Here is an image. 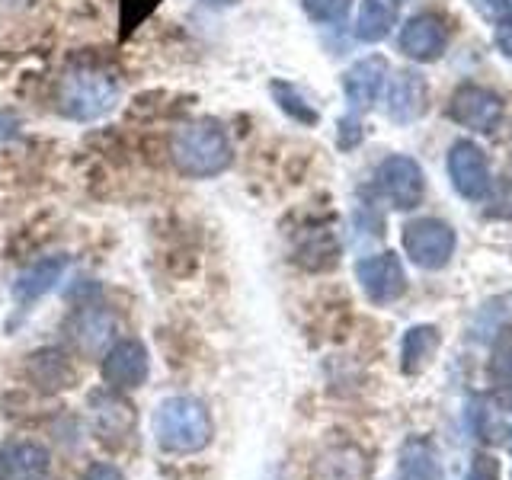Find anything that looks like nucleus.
Segmentation results:
<instances>
[{"label":"nucleus","mask_w":512,"mask_h":480,"mask_svg":"<svg viewBox=\"0 0 512 480\" xmlns=\"http://www.w3.org/2000/svg\"><path fill=\"white\" fill-rule=\"evenodd\" d=\"M119 93L122 80L116 77V71L96 61H77L71 68H64V74L58 77L55 100L61 116L74 122H96L116 109Z\"/></svg>","instance_id":"nucleus-1"},{"label":"nucleus","mask_w":512,"mask_h":480,"mask_svg":"<svg viewBox=\"0 0 512 480\" xmlns=\"http://www.w3.org/2000/svg\"><path fill=\"white\" fill-rule=\"evenodd\" d=\"M170 164L189 180H212L234 164V144L228 128L215 119H196L183 125L170 141Z\"/></svg>","instance_id":"nucleus-2"},{"label":"nucleus","mask_w":512,"mask_h":480,"mask_svg":"<svg viewBox=\"0 0 512 480\" xmlns=\"http://www.w3.org/2000/svg\"><path fill=\"white\" fill-rule=\"evenodd\" d=\"M151 429L157 445L170 455H196L215 436L212 413L196 397H167L154 410Z\"/></svg>","instance_id":"nucleus-3"},{"label":"nucleus","mask_w":512,"mask_h":480,"mask_svg":"<svg viewBox=\"0 0 512 480\" xmlns=\"http://www.w3.org/2000/svg\"><path fill=\"white\" fill-rule=\"evenodd\" d=\"M375 192L388 205L400 208V212H410V208H416L423 202V192H426V180H423L420 164H416L413 157H404V154L384 157L375 170Z\"/></svg>","instance_id":"nucleus-4"},{"label":"nucleus","mask_w":512,"mask_h":480,"mask_svg":"<svg viewBox=\"0 0 512 480\" xmlns=\"http://www.w3.org/2000/svg\"><path fill=\"white\" fill-rule=\"evenodd\" d=\"M404 250L420 269H442L455 253V231L439 218H416L404 228Z\"/></svg>","instance_id":"nucleus-5"},{"label":"nucleus","mask_w":512,"mask_h":480,"mask_svg":"<svg viewBox=\"0 0 512 480\" xmlns=\"http://www.w3.org/2000/svg\"><path fill=\"white\" fill-rule=\"evenodd\" d=\"M116 330L119 320L103 304H84L64 320V333H68L71 346L84 356H100L103 349H109L116 343Z\"/></svg>","instance_id":"nucleus-6"},{"label":"nucleus","mask_w":512,"mask_h":480,"mask_svg":"<svg viewBox=\"0 0 512 480\" xmlns=\"http://www.w3.org/2000/svg\"><path fill=\"white\" fill-rule=\"evenodd\" d=\"M448 112H452L455 122H461L464 128H471V132L490 135V132L500 128L506 106L493 90L477 87V84H464V87L455 90Z\"/></svg>","instance_id":"nucleus-7"},{"label":"nucleus","mask_w":512,"mask_h":480,"mask_svg":"<svg viewBox=\"0 0 512 480\" xmlns=\"http://www.w3.org/2000/svg\"><path fill=\"white\" fill-rule=\"evenodd\" d=\"M356 279L372 304H391L407 292V276L397 253L365 256L356 266Z\"/></svg>","instance_id":"nucleus-8"},{"label":"nucleus","mask_w":512,"mask_h":480,"mask_svg":"<svg viewBox=\"0 0 512 480\" xmlns=\"http://www.w3.org/2000/svg\"><path fill=\"white\" fill-rule=\"evenodd\" d=\"M448 176H452L455 189L464 199H487L493 180H490V167L484 151L477 148L474 141H455L452 151H448Z\"/></svg>","instance_id":"nucleus-9"},{"label":"nucleus","mask_w":512,"mask_h":480,"mask_svg":"<svg viewBox=\"0 0 512 480\" xmlns=\"http://www.w3.org/2000/svg\"><path fill=\"white\" fill-rule=\"evenodd\" d=\"M448 48V26L439 13H416L400 29V52L410 61L429 64L445 55Z\"/></svg>","instance_id":"nucleus-10"},{"label":"nucleus","mask_w":512,"mask_h":480,"mask_svg":"<svg viewBox=\"0 0 512 480\" xmlns=\"http://www.w3.org/2000/svg\"><path fill=\"white\" fill-rule=\"evenodd\" d=\"M90 420L100 442L122 445L135 432V407L119 391H96L90 394Z\"/></svg>","instance_id":"nucleus-11"},{"label":"nucleus","mask_w":512,"mask_h":480,"mask_svg":"<svg viewBox=\"0 0 512 480\" xmlns=\"http://www.w3.org/2000/svg\"><path fill=\"white\" fill-rule=\"evenodd\" d=\"M148 349L138 340H116L106 349L103 359V378L119 391H132L141 388L144 378H148Z\"/></svg>","instance_id":"nucleus-12"},{"label":"nucleus","mask_w":512,"mask_h":480,"mask_svg":"<svg viewBox=\"0 0 512 480\" xmlns=\"http://www.w3.org/2000/svg\"><path fill=\"white\" fill-rule=\"evenodd\" d=\"M311 480H372V461L356 442H336L314 458Z\"/></svg>","instance_id":"nucleus-13"},{"label":"nucleus","mask_w":512,"mask_h":480,"mask_svg":"<svg viewBox=\"0 0 512 480\" xmlns=\"http://www.w3.org/2000/svg\"><path fill=\"white\" fill-rule=\"evenodd\" d=\"M384 74H388V61H384L381 55L362 58V61H356L343 74V93H346V100H349L352 116H359V112L375 106L378 93L384 87Z\"/></svg>","instance_id":"nucleus-14"},{"label":"nucleus","mask_w":512,"mask_h":480,"mask_svg":"<svg viewBox=\"0 0 512 480\" xmlns=\"http://www.w3.org/2000/svg\"><path fill=\"white\" fill-rule=\"evenodd\" d=\"M429 103V87L426 77L416 71H400L388 84V116L397 125H410L426 112Z\"/></svg>","instance_id":"nucleus-15"},{"label":"nucleus","mask_w":512,"mask_h":480,"mask_svg":"<svg viewBox=\"0 0 512 480\" xmlns=\"http://www.w3.org/2000/svg\"><path fill=\"white\" fill-rule=\"evenodd\" d=\"M48 448L32 439H16L0 448V480H42L48 474Z\"/></svg>","instance_id":"nucleus-16"},{"label":"nucleus","mask_w":512,"mask_h":480,"mask_svg":"<svg viewBox=\"0 0 512 480\" xmlns=\"http://www.w3.org/2000/svg\"><path fill=\"white\" fill-rule=\"evenodd\" d=\"M26 378L36 384L39 391L55 394L74 384V368L61 349H39L26 359Z\"/></svg>","instance_id":"nucleus-17"},{"label":"nucleus","mask_w":512,"mask_h":480,"mask_svg":"<svg viewBox=\"0 0 512 480\" xmlns=\"http://www.w3.org/2000/svg\"><path fill=\"white\" fill-rule=\"evenodd\" d=\"M64 272H68V256H48V260H39L36 266H29L23 276L13 282V298L20 301L23 308H29V304H36L42 295L52 292Z\"/></svg>","instance_id":"nucleus-18"},{"label":"nucleus","mask_w":512,"mask_h":480,"mask_svg":"<svg viewBox=\"0 0 512 480\" xmlns=\"http://www.w3.org/2000/svg\"><path fill=\"white\" fill-rule=\"evenodd\" d=\"M340 260V244H336V234L330 228H308L301 231L298 244H295V263L304 269H330Z\"/></svg>","instance_id":"nucleus-19"},{"label":"nucleus","mask_w":512,"mask_h":480,"mask_svg":"<svg viewBox=\"0 0 512 480\" xmlns=\"http://www.w3.org/2000/svg\"><path fill=\"white\" fill-rule=\"evenodd\" d=\"M439 349V330L436 327H410L404 333V343H400V368L407 375H420L423 368L432 362Z\"/></svg>","instance_id":"nucleus-20"},{"label":"nucleus","mask_w":512,"mask_h":480,"mask_svg":"<svg viewBox=\"0 0 512 480\" xmlns=\"http://www.w3.org/2000/svg\"><path fill=\"white\" fill-rule=\"evenodd\" d=\"M397 23V10L391 0H362L359 4V16H356V32L359 42H381Z\"/></svg>","instance_id":"nucleus-21"},{"label":"nucleus","mask_w":512,"mask_h":480,"mask_svg":"<svg viewBox=\"0 0 512 480\" xmlns=\"http://www.w3.org/2000/svg\"><path fill=\"white\" fill-rule=\"evenodd\" d=\"M439 477V464L436 455H432L429 442L413 439L404 445L400 452V464H397V480H436Z\"/></svg>","instance_id":"nucleus-22"},{"label":"nucleus","mask_w":512,"mask_h":480,"mask_svg":"<svg viewBox=\"0 0 512 480\" xmlns=\"http://www.w3.org/2000/svg\"><path fill=\"white\" fill-rule=\"evenodd\" d=\"M269 93L272 100L279 103V109L285 112L288 119H295L301 125H317V109L308 103V96H304L295 84H288V80H272L269 84Z\"/></svg>","instance_id":"nucleus-23"},{"label":"nucleus","mask_w":512,"mask_h":480,"mask_svg":"<svg viewBox=\"0 0 512 480\" xmlns=\"http://www.w3.org/2000/svg\"><path fill=\"white\" fill-rule=\"evenodd\" d=\"M493 381L500 407L512 413V340H503L493 356Z\"/></svg>","instance_id":"nucleus-24"},{"label":"nucleus","mask_w":512,"mask_h":480,"mask_svg":"<svg viewBox=\"0 0 512 480\" xmlns=\"http://www.w3.org/2000/svg\"><path fill=\"white\" fill-rule=\"evenodd\" d=\"M301 7L314 23H343L352 0H301Z\"/></svg>","instance_id":"nucleus-25"},{"label":"nucleus","mask_w":512,"mask_h":480,"mask_svg":"<svg viewBox=\"0 0 512 480\" xmlns=\"http://www.w3.org/2000/svg\"><path fill=\"white\" fill-rule=\"evenodd\" d=\"M477 13L496 26H512V0H471Z\"/></svg>","instance_id":"nucleus-26"},{"label":"nucleus","mask_w":512,"mask_h":480,"mask_svg":"<svg viewBox=\"0 0 512 480\" xmlns=\"http://www.w3.org/2000/svg\"><path fill=\"white\" fill-rule=\"evenodd\" d=\"M468 480H500V464H496L490 455H477L471 464Z\"/></svg>","instance_id":"nucleus-27"},{"label":"nucleus","mask_w":512,"mask_h":480,"mask_svg":"<svg viewBox=\"0 0 512 480\" xmlns=\"http://www.w3.org/2000/svg\"><path fill=\"white\" fill-rule=\"evenodd\" d=\"M362 141V125L356 122V116H349L340 122V144L343 148H352V144Z\"/></svg>","instance_id":"nucleus-28"},{"label":"nucleus","mask_w":512,"mask_h":480,"mask_svg":"<svg viewBox=\"0 0 512 480\" xmlns=\"http://www.w3.org/2000/svg\"><path fill=\"white\" fill-rule=\"evenodd\" d=\"M493 205H500V208H493L490 215H503V218H512V180H506L500 186V196H496Z\"/></svg>","instance_id":"nucleus-29"},{"label":"nucleus","mask_w":512,"mask_h":480,"mask_svg":"<svg viewBox=\"0 0 512 480\" xmlns=\"http://www.w3.org/2000/svg\"><path fill=\"white\" fill-rule=\"evenodd\" d=\"M84 480H125V477L119 474V468H112V464H93L84 474Z\"/></svg>","instance_id":"nucleus-30"},{"label":"nucleus","mask_w":512,"mask_h":480,"mask_svg":"<svg viewBox=\"0 0 512 480\" xmlns=\"http://www.w3.org/2000/svg\"><path fill=\"white\" fill-rule=\"evenodd\" d=\"M496 48H500L506 58H512V26H503L496 32Z\"/></svg>","instance_id":"nucleus-31"},{"label":"nucleus","mask_w":512,"mask_h":480,"mask_svg":"<svg viewBox=\"0 0 512 480\" xmlns=\"http://www.w3.org/2000/svg\"><path fill=\"white\" fill-rule=\"evenodd\" d=\"M202 4H205V7H218V10H221V7H234V4H240V0H202Z\"/></svg>","instance_id":"nucleus-32"},{"label":"nucleus","mask_w":512,"mask_h":480,"mask_svg":"<svg viewBox=\"0 0 512 480\" xmlns=\"http://www.w3.org/2000/svg\"><path fill=\"white\" fill-rule=\"evenodd\" d=\"M509 452H512V439H509Z\"/></svg>","instance_id":"nucleus-33"}]
</instances>
